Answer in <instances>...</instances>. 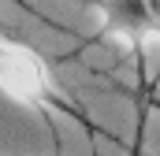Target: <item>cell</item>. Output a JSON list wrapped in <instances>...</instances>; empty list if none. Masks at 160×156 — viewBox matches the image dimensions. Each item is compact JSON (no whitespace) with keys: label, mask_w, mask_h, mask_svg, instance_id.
<instances>
[{"label":"cell","mask_w":160,"mask_h":156,"mask_svg":"<svg viewBox=\"0 0 160 156\" xmlns=\"http://www.w3.org/2000/svg\"><path fill=\"white\" fill-rule=\"evenodd\" d=\"M0 89H4L11 100L34 108V112L48 123L52 138H60V134H56V115L75 119L82 126V134H89V138H108V134L56 85V78H52V71H48V63H45V56H41L38 48H30L26 41L8 37V34H0Z\"/></svg>","instance_id":"1"},{"label":"cell","mask_w":160,"mask_h":156,"mask_svg":"<svg viewBox=\"0 0 160 156\" xmlns=\"http://www.w3.org/2000/svg\"><path fill=\"white\" fill-rule=\"evenodd\" d=\"M89 7L101 15V30L108 37L130 45V52L142 63V48L153 37V22L145 11V0H89Z\"/></svg>","instance_id":"2"}]
</instances>
